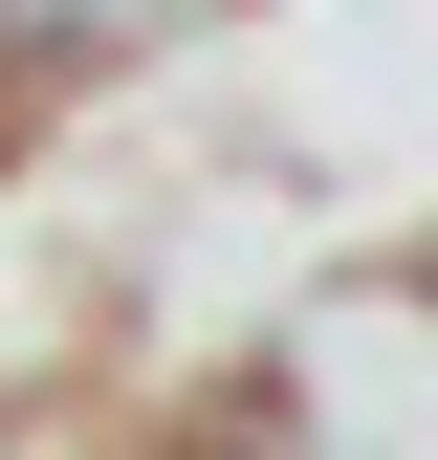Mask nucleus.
Returning a JSON list of instances; mask_svg holds the SVG:
<instances>
[{
  "label": "nucleus",
  "mask_w": 438,
  "mask_h": 460,
  "mask_svg": "<svg viewBox=\"0 0 438 460\" xmlns=\"http://www.w3.org/2000/svg\"><path fill=\"white\" fill-rule=\"evenodd\" d=\"M285 460H307V438H285Z\"/></svg>",
  "instance_id": "nucleus-1"
}]
</instances>
